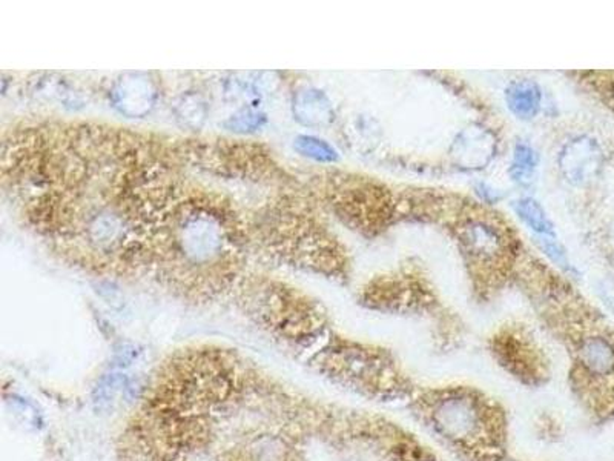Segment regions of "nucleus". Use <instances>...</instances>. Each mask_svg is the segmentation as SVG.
Here are the masks:
<instances>
[{"mask_svg":"<svg viewBox=\"0 0 614 461\" xmlns=\"http://www.w3.org/2000/svg\"><path fill=\"white\" fill-rule=\"evenodd\" d=\"M404 409L458 461H499L510 454V417L483 388L423 385Z\"/></svg>","mask_w":614,"mask_h":461,"instance_id":"obj_1","label":"nucleus"},{"mask_svg":"<svg viewBox=\"0 0 614 461\" xmlns=\"http://www.w3.org/2000/svg\"><path fill=\"white\" fill-rule=\"evenodd\" d=\"M364 449L378 461H444L410 427L378 412L369 417Z\"/></svg>","mask_w":614,"mask_h":461,"instance_id":"obj_2","label":"nucleus"},{"mask_svg":"<svg viewBox=\"0 0 614 461\" xmlns=\"http://www.w3.org/2000/svg\"><path fill=\"white\" fill-rule=\"evenodd\" d=\"M519 339L521 337L514 335H503L494 339V359L521 385L534 389L542 388L552 379L549 359L533 341H519Z\"/></svg>","mask_w":614,"mask_h":461,"instance_id":"obj_3","label":"nucleus"},{"mask_svg":"<svg viewBox=\"0 0 614 461\" xmlns=\"http://www.w3.org/2000/svg\"><path fill=\"white\" fill-rule=\"evenodd\" d=\"M600 165V152L598 145L587 139H580L571 145V149L567 154V167L564 168L567 176L578 182H584L598 173Z\"/></svg>","mask_w":614,"mask_h":461,"instance_id":"obj_4","label":"nucleus"},{"mask_svg":"<svg viewBox=\"0 0 614 461\" xmlns=\"http://www.w3.org/2000/svg\"><path fill=\"white\" fill-rule=\"evenodd\" d=\"M505 101L514 116L529 120L538 114L541 108V91L534 82L527 79L512 82L505 90Z\"/></svg>","mask_w":614,"mask_h":461,"instance_id":"obj_5","label":"nucleus"},{"mask_svg":"<svg viewBox=\"0 0 614 461\" xmlns=\"http://www.w3.org/2000/svg\"><path fill=\"white\" fill-rule=\"evenodd\" d=\"M514 211L523 224L527 225L530 229H533L538 235L554 237L553 224L547 217L544 208L534 198H521L514 203Z\"/></svg>","mask_w":614,"mask_h":461,"instance_id":"obj_6","label":"nucleus"},{"mask_svg":"<svg viewBox=\"0 0 614 461\" xmlns=\"http://www.w3.org/2000/svg\"><path fill=\"white\" fill-rule=\"evenodd\" d=\"M536 167H538V156L533 148L527 143H518L514 148L513 162L510 169L514 182L521 183V185L530 183Z\"/></svg>","mask_w":614,"mask_h":461,"instance_id":"obj_7","label":"nucleus"},{"mask_svg":"<svg viewBox=\"0 0 614 461\" xmlns=\"http://www.w3.org/2000/svg\"><path fill=\"white\" fill-rule=\"evenodd\" d=\"M293 147L304 158H312L315 162L332 163L338 158V154L329 143L311 136H300L295 139Z\"/></svg>","mask_w":614,"mask_h":461,"instance_id":"obj_8","label":"nucleus"},{"mask_svg":"<svg viewBox=\"0 0 614 461\" xmlns=\"http://www.w3.org/2000/svg\"><path fill=\"white\" fill-rule=\"evenodd\" d=\"M539 246L544 251L550 259L553 260L554 264H559V266H564L567 264V257H565L564 249L561 248V245L554 240V237H550V235H538Z\"/></svg>","mask_w":614,"mask_h":461,"instance_id":"obj_9","label":"nucleus"},{"mask_svg":"<svg viewBox=\"0 0 614 461\" xmlns=\"http://www.w3.org/2000/svg\"><path fill=\"white\" fill-rule=\"evenodd\" d=\"M499 461H530V460H523V458H518V456H514L512 452H510L509 456H504V458H501Z\"/></svg>","mask_w":614,"mask_h":461,"instance_id":"obj_10","label":"nucleus"},{"mask_svg":"<svg viewBox=\"0 0 614 461\" xmlns=\"http://www.w3.org/2000/svg\"><path fill=\"white\" fill-rule=\"evenodd\" d=\"M614 229V228H613Z\"/></svg>","mask_w":614,"mask_h":461,"instance_id":"obj_11","label":"nucleus"}]
</instances>
